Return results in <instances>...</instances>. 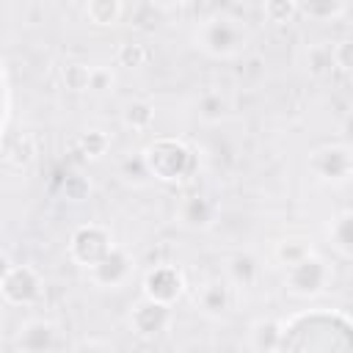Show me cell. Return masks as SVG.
Segmentation results:
<instances>
[{"label":"cell","mask_w":353,"mask_h":353,"mask_svg":"<svg viewBox=\"0 0 353 353\" xmlns=\"http://www.w3.org/2000/svg\"><path fill=\"white\" fill-rule=\"evenodd\" d=\"M309 174L325 185H345L353 179V149L347 143H323L309 152Z\"/></svg>","instance_id":"5b68a950"},{"label":"cell","mask_w":353,"mask_h":353,"mask_svg":"<svg viewBox=\"0 0 353 353\" xmlns=\"http://www.w3.org/2000/svg\"><path fill=\"white\" fill-rule=\"evenodd\" d=\"M193 44L199 52H204L212 61H234L248 50L251 33H248L245 22L237 19L234 14L215 11V14H207L196 25Z\"/></svg>","instance_id":"6da1fadb"},{"label":"cell","mask_w":353,"mask_h":353,"mask_svg":"<svg viewBox=\"0 0 353 353\" xmlns=\"http://www.w3.org/2000/svg\"><path fill=\"white\" fill-rule=\"evenodd\" d=\"M331 279H334L331 265H328L320 254H314V251H312L306 259H301L298 265L287 268L284 290H287L292 298L312 301V298H320V295L331 287Z\"/></svg>","instance_id":"3957f363"},{"label":"cell","mask_w":353,"mask_h":353,"mask_svg":"<svg viewBox=\"0 0 353 353\" xmlns=\"http://www.w3.org/2000/svg\"><path fill=\"white\" fill-rule=\"evenodd\" d=\"M312 254V245L306 237H284L276 243V259L284 265V268H292L298 265L301 259H306Z\"/></svg>","instance_id":"603a6c76"},{"label":"cell","mask_w":353,"mask_h":353,"mask_svg":"<svg viewBox=\"0 0 353 353\" xmlns=\"http://www.w3.org/2000/svg\"><path fill=\"white\" fill-rule=\"evenodd\" d=\"M72 353H110V347L105 342H99V339H83V342L74 345Z\"/></svg>","instance_id":"f1b7e54d"},{"label":"cell","mask_w":353,"mask_h":353,"mask_svg":"<svg viewBox=\"0 0 353 353\" xmlns=\"http://www.w3.org/2000/svg\"><path fill=\"white\" fill-rule=\"evenodd\" d=\"M61 190H63V196L69 201H83L91 193V182L83 174H66L63 182H61Z\"/></svg>","instance_id":"484cf974"},{"label":"cell","mask_w":353,"mask_h":353,"mask_svg":"<svg viewBox=\"0 0 353 353\" xmlns=\"http://www.w3.org/2000/svg\"><path fill=\"white\" fill-rule=\"evenodd\" d=\"M69 259L77 262L80 268H94L99 259H105L113 251V234L102 223H80L66 243Z\"/></svg>","instance_id":"8992f818"},{"label":"cell","mask_w":353,"mask_h":353,"mask_svg":"<svg viewBox=\"0 0 353 353\" xmlns=\"http://www.w3.org/2000/svg\"><path fill=\"white\" fill-rule=\"evenodd\" d=\"M347 14V3L339 0H312V3H298V17H306L312 22H336Z\"/></svg>","instance_id":"ac0fdd59"},{"label":"cell","mask_w":353,"mask_h":353,"mask_svg":"<svg viewBox=\"0 0 353 353\" xmlns=\"http://www.w3.org/2000/svg\"><path fill=\"white\" fill-rule=\"evenodd\" d=\"M132 273H135V256L121 245H113V251L105 259L88 268V279L99 290H119L132 279Z\"/></svg>","instance_id":"30bf717a"},{"label":"cell","mask_w":353,"mask_h":353,"mask_svg":"<svg viewBox=\"0 0 353 353\" xmlns=\"http://www.w3.org/2000/svg\"><path fill=\"white\" fill-rule=\"evenodd\" d=\"M127 14V6L119 0H88L83 6V17L97 28H113Z\"/></svg>","instance_id":"2e32d148"},{"label":"cell","mask_w":353,"mask_h":353,"mask_svg":"<svg viewBox=\"0 0 353 353\" xmlns=\"http://www.w3.org/2000/svg\"><path fill=\"white\" fill-rule=\"evenodd\" d=\"M215 218H218V204H215V199H210L204 193H190L176 207V223L190 232L210 229L215 223Z\"/></svg>","instance_id":"8fae6325"},{"label":"cell","mask_w":353,"mask_h":353,"mask_svg":"<svg viewBox=\"0 0 353 353\" xmlns=\"http://www.w3.org/2000/svg\"><path fill=\"white\" fill-rule=\"evenodd\" d=\"M259 273H262V265H259V259L251 251H234L226 259V281L232 287L251 290V287H256Z\"/></svg>","instance_id":"4fadbf2b"},{"label":"cell","mask_w":353,"mask_h":353,"mask_svg":"<svg viewBox=\"0 0 353 353\" xmlns=\"http://www.w3.org/2000/svg\"><path fill=\"white\" fill-rule=\"evenodd\" d=\"M141 157H143L149 176H154L157 182H165V185L185 182L188 176L196 174V152L182 138L160 135L143 146Z\"/></svg>","instance_id":"7a4b0ae2"},{"label":"cell","mask_w":353,"mask_h":353,"mask_svg":"<svg viewBox=\"0 0 353 353\" xmlns=\"http://www.w3.org/2000/svg\"><path fill=\"white\" fill-rule=\"evenodd\" d=\"M328 243L331 248L345 256V259H353V207L336 212L328 223Z\"/></svg>","instance_id":"9a60e30c"},{"label":"cell","mask_w":353,"mask_h":353,"mask_svg":"<svg viewBox=\"0 0 353 353\" xmlns=\"http://www.w3.org/2000/svg\"><path fill=\"white\" fill-rule=\"evenodd\" d=\"M77 149H80L83 157L99 160V157H105L108 149H110V135H108L105 130H83V132L77 135Z\"/></svg>","instance_id":"7402d4cb"},{"label":"cell","mask_w":353,"mask_h":353,"mask_svg":"<svg viewBox=\"0 0 353 353\" xmlns=\"http://www.w3.org/2000/svg\"><path fill=\"white\" fill-rule=\"evenodd\" d=\"M339 135H342V143H347L353 149V110L345 113V119L339 121Z\"/></svg>","instance_id":"f546056e"},{"label":"cell","mask_w":353,"mask_h":353,"mask_svg":"<svg viewBox=\"0 0 353 353\" xmlns=\"http://www.w3.org/2000/svg\"><path fill=\"white\" fill-rule=\"evenodd\" d=\"M229 113V99L221 91H204L196 99V116L201 124H221Z\"/></svg>","instance_id":"d6986e66"},{"label":"cell","mask_w":353,"mask_h":353,"mask_svg":"<svg viewBox=\"0 0 353 353\" xmlns=\"http://www.w3.org/2000/svg\"><path fill=\"white\" fill-rule=\"evenodd\" d=\"M196 306L201 314L221 320L232 309V284L226 279H210L196 290Z\"/></svg>","instance_id":"7c38bea8"},{"label":"cell","mask_w":353,"mask_h":353,"mask_svg":"<svg viewBox=\"0 0 353 353\" xmlns=\"http://www.w3.org/2000/svg\"><path fill=\"white\" fill-rule=\"evenodd\" d=\"M91 74H94V66H88L85 61H66L61 66V83L72 94L91 91Z\"/></svg>","instance_id":"ffe728a7"},{"label":"cell","mask_w":353,"mask_h":353,"mask_svg":"<svg viewBox=\"0 0 353 353\" xmlns=\"http://www.w3.org/2000/svg\"><path fill=\"white\" fill-rule=\"evenodd\" d=\"M116 85V72L110 66H94L91 74V94H108Z\"/></svg>","instance_id":"83f0119b"},{"label":"cell","mask_w":353,"mask_h":353,"mask_svg":"<svg viewBox=\"0 0 353 353\" xmlns=\"http://www.w3.org/2000/svg\"><path fill=\"white\" fill-rule=\"evenodd\" d=\"M262 17L273 25H290L298 17V3L295 0H265Z\"/></svg>","instance_id":"d4e9b609"},{"label":"cell","mask_w":353,"mask_h":353,"mask_svg":"<svg viewBox=\"0 0 353 353\" xmlns=\"http://www.w3.org/2000/svg\"><path fill=\"white\" fill-rule=\"evenodd\" d=\"M0 292L3 301L14 309L36 306L44 298V276L33 265H8L0 279Z\"/></svg>","instance_id":"277c9868"},{"label":"cell","mask_w":353,"mask_h":353,"mask_svg":"<svg viewBox=\"0 0 353 353\" xmlns=\"http://www.w3.org/2000/svg\"><path fill=\"white\" fill-rule=\"evenodd\" d=\"M174 314H171V306H163L157 301H149V298H138L132 306H130V314H127V325L130 331L143 339V342H154L160 339L168 325H171Z\"/></svg>","instance_id":"52a82bcc"},{"label":"cell","mask_w":353,"mask_h":353,"mask_svg":"<svg viewBox=\"0 0 353 353\" xmlns=\"http://www.w3.org/2000/svg\"><path fill=\"white\" fill-rule=\"evenodd\" d=\"M154 105L149 99H130L124 108H121V124L132 132H146L154 127Z\"/></svg>","instance_id":"e0dca14e"},{"label":"cell","mask_w":353,"mask_h":353,"mask_svg":"<svg viewBox=\"0 0 353 353\" xmlns=\"http://www.w3.org/2000/svg\"><path fill=\"white\" fill-rule=\"evenodd\" d=\"M141 290H143V298L157 301L163 306H174L185 295V273L176 265H168V262L154 265L143 273Z\"/></svg>","instance_id":"ba28073f"},{"label":"cell","mask_w":353,"mask_h":353,"mask_svg":"<svg viewBox=\"0 0 353 353\" xmlns=\"http://www.w3.org/2000/svg\"><path fill=\"white\" fill-rule=\"evenodd\" d=\"M331 55H334V69L353 74V39H339L331 44Z\"/></svg>","instance_id":"4316f807"},{"label":"cell","mask_w":353,"mask_h":353,"mask_svg":"<svg viewBox=\"0 0 353 353\" xmlns=\"http://www.w3.org/2000/svg\"><path fill=\"white\" fill-rule=\"evenodd\" d=\"M17 353H55L61 347V325L50 317L25 320L14 336Z\"/></svg>","instance_id":"9c48e42d"},{"label":"cell","mask_w":353,"mask_h":353,"mask_svg":"<svg viewBox=\"0 0 353 353\" xmlns=\"http://www.w3.org/2000/svg\"><path fill=\"white\" fill-rule=\"evenodd\" d=\"M284 342V323L276 317H259L248 331V345L254 353H276Z\"/></svg>","instance_id":"5bb4252c"},{"label":"cell","mask_w":353,"mask_h":353,"mask_svg":"<svg viewBox=\"0 0 353 353\" xmlns=\"http://www.w3.org/2000/svg\"><path fill=\"white\" fill-rule=\"evenodd\" d=\"M334 69V55H331V44L320 41V44H309L306 50V72L312 77H325Z\"/></svg>","instance_id":"cb8c5ba5"},{"label":"cell","mask_w":353,"mask_h":353,"mask_svg":"<svg viewBox=\"0 0 353 353\" xmlns=\"http://www.w3.org/2000/svg\"><path fill=\"white\" fill-rule=\"evenodd\" d=\"M149 47L143 44V41H132V39H127V41H121L119 47H116V63L121 66V69H143L146 63H149Z\"/></svg>","instance_id":"44dd1931"}]
</instances>
